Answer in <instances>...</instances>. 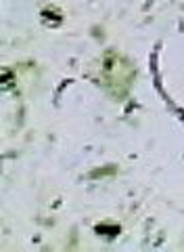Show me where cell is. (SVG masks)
<instances>
[{
    "label": "cell",
    "mask_w": 184,
    "mask_h": 252,
    "mask_svg": "<svg viewBox=\"0 0 184 252\" xmlns=\"http://www.w3.org/2000/svg\"><path fill=\"white\" fill-rule=\"evenodd\" d=\"M132 78H134V69L130 63L124 57H119V55L111 53L105 61V80L109 89L115 94H126L130 91Z\"/></svg>",
    "instance_id": "1"
}]
</instances>
